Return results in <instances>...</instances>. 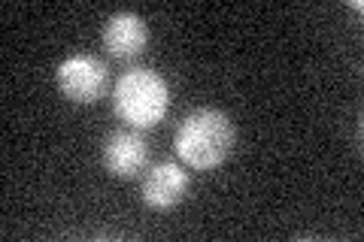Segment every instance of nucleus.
<instances>
[{"label":"nucleus","instance_id":"nucleus-2","mask_svg":"<svg viewBox=\"0 0 364 242\" xmlns=\"http://www.w3.org/2000/svg\"><path fill=\"white\" fill-rule=\"evenodd\" d=\"M170 106V88L161 73L155 70H128L119 76L112 88V109L122 121H128L134 131L152 128L167 115Z\"/></svg>","mask_w":364,"mask_h":242},{"label":"nucleus","instance_id":"nucleus-3","mask_svg":"<svg viewBox=\"0 0 364 242\" xmlns=\"http://www.w3.org/2000/svg\"><path fill=\"white\" fill-rule=\"evenodd\" d=\"M58 88L73 103H97L109 88V70L95 55H70L58 64Z\"/></svg>","mask_w":364,"mask_h":242},{"label":"nucleus","instance_id":"nucleus-1","mask_svg":"<svg viewBox=\"0 0 364 242\" xmlns=\"http://www.w3.org/2000/svg\"><path fill=\"white\" fill-rule=\"evenodd\" d=\"M234 121L219 109H195L176 128L173 148L179 160L191 170H215L234 152Z\"/></svg>","mask_w":364,"mask_h":242},{"label":"nucleus","instance_id":"nucleus-4","mask_svg":"<svg viewBox=\"0 0 364 242\" xmlns=\"http://www.w3.org/2000/svg\"><path fill=\"white\" fill-rule=\"evenodd\" d=\"M188 185H191V179H188V172L182 170V164H176V160H161V164H155L143 176L140 194L149 209L167 212V209H176V206L188 197Z\"/></svg>","mask_w":364,"mask_h":242},{"label":"nucleus","instance_id":"nucleus-5","mask_svg":"<svg viewBox=\"0 0 364 242\" xmlns=\"http://www.w3.org/2000/svg\"><path fill=\"white\" fill-rule=\"evenodd\" d=\"M149 164V145L134 128H122L107 133L104 140V167L119 179L140 176Z\"/></svg>","mask_w":364,"mask_h":242},{"label":"nucleus","instance_id":"nucleus-6","mask_svg":"<svg viewBox=\"0 0 364 242\" xmlns=\"http://www.w3.org/2000/svg\"><path fill=\"white\" fill-rule=\"evenodd\" d=\"M100 37H104V45L112 57L131 61V57L140 55L146 49V43H149V28H146V21L136 13H116L107 18Z\"/></svg>","mask_w":364,"mask_h":242}]
</instances>
